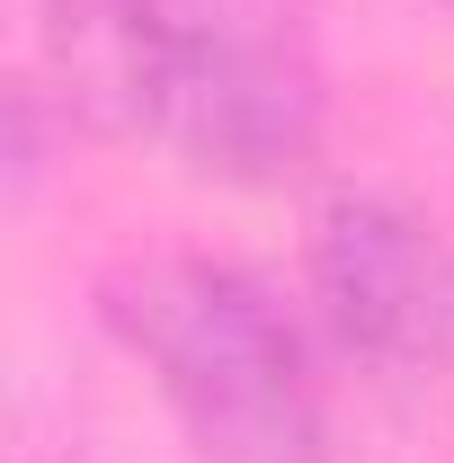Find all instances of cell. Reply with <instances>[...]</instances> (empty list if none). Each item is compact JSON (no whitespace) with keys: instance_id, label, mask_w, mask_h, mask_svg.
Masks as SVG:
<instances>
[{"instance_id":"1","label":"cell","mask_w":454,"mask_h":463,"mask_svg":"<svg viewBox=\"0 0 454 463\" xmlns=\"http://www.w3.org/2000/svg\"><path fill=\"white\" fill-rule=\"evenodd\" d=\"M99 321L152 374L205 463H330V419L303 330L232 259H125L99 277Z\"/></svg>"},{"instance_id":"2","label":"cell","mask_w":454,"mask_h":463,"mask_svg":"<svg viewBox=\"0 0 454 463\" xmlns=\"http://www.w3.org/2000/svg\"><path fill=\"white\" fill-rule=\"evenodd\" d=\"M321 71L303 36L268 0H205L187 9L143 80V143L178 152L196 178L223 187H277L321 152Z\"/></svg>"},{"instance_id":"3","label":"cell","mask_w":454,"mask_h":463,"mask_svg":"<svg viewBox=\"0 0 454 463\" xmlns=\"http://www.w3.org/2000/svg\"><path fill=\"white\" fill-rule=\"evenodd\" d=\"M303 277H312L321 330L356 365L393 383H428L454 365V250L401 196H374V187L330 196L303 241Z\"/></svg>"},{"instance_id":"4","label":"cell","mask_w":454,"mask_h":463,"mask_svg":"<svg viewBox=\"0 0 454 463\" xmlns=\"http://www.w3.org/2000/svg\"><path fill=\"white\" fill-rule=\"evenodd\" d=\"M187 9H205V0H45V45H54L62 99L90 125L134 134L143 125L152 54H161V36Z\"/></svg>"}]
</instances>
